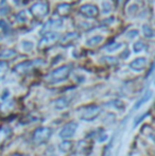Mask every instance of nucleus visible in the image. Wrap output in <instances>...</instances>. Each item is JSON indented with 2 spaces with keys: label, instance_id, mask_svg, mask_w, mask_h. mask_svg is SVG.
<instances>
[{
  "label": "nucleus",
  "instance_id": "obj_1",
  "mask_svg": "<svg viewBox=\"0 0 155 156\" xmlns=\"http://www.w3.org/2000/svg\"><path fill=\"white\" fill-rule=\"evenodd\" d=\"M71 71L70 66H62V67L58 68V69L53 70L49 76H47V80L52 84H56L62 81H65L68 78L69 73Z\"/></svg>",
  "mask_w": 155,
  "mask_h": 156
},
{
  "label": "nucleus",
  "instance_id": "obj_11",
  "mask_svg": "<svg viewBox=\"0 0 155 156\" xmlns=\"http://www.w3.org/2000/svg\"><path fill=\"white\" fill-rule=\"evenodd\" d=\"M53 104H54V107H55V108L64 109V108H66V107L68 106L69 102H68V100H67L66 98H60V99H58L56 101H54Z\"/></svg>",
  "mask_w": 155,
  "mask_h": 156
},
{
  "label": "nucleus",
  "instance_id": "obj_7",
  "mask_svg": "<svg viewBox=\"0 0 155 156\" xmlns=\"http://www.w3.org/2000/svg\"><path fill=\"white\" fill-rule=\"evenodd\" d=\"M80 13H82V14H84L85 16H95V15H97L98 13V10L96 6L93 5H83L82 8L80 9Z\"/></svg>",
  "mask_w": 155,
  "mask_h": 156
},
{
  "label": "nucleus",
  "instance_id": "obj_16",
  "mask_svg": "<svg viewBox=\"0 0 155 156\" xmlns=\"http://www.w3.org/2000/svg\"><path fill=\"white\" fill-rule=\"evenodd\" d=\"M71 142L70 141H64L62 144H61V151H63V152H68L69 150L71 149Z\"/></svg>",
  "mask_w": 155,
  "mask_h": 156
},
{
  "label": "nucleus",
  "instance_id": "obj_12",
  "mask_svg": "<svg viewBox=\"0 0 155 156\" xmlns=\"http://www.w3.org/2000/svg\"><path fill=\"white\" fill-rule=\"evenodd\" d=\"M102 41H103V36H101V35H97V36H93V37H91V38L87 39L86 45L89 46V47H95V46L99 45Z\"/></svg>",
  "mask_w": 155,
  "mask_h": 156
},
{
  "label": "nucleus",
  "instance_id": "obj_3",
  "mask_svg": "<svg viewBox=\"0 0 155 156\" xmlns=\"http://www.w3.org/2000/svg\"><path fill=\"white\" fill-rule=\"evenodd\" d=\"M52 134V131L49 127H39L36 129L33 134V142L35 144H46L50 139V136Z\"/></svg>",
  "mask_w": 155,
  "mask_h": 156
},
{
  "label": "nucleus",
  "instance_id": "obj_18",
  "mask_svg": "<svg viewBox=\"0 0 155 156\" xmlns=\"http://www.w3.org/2000/svg\"><path fill=\"white\" fill-rule=\"evenodd\" d=\"M145 48V44L143 41H137V43L134 44V51L135 52H140L143 50Z\"/></svg>",
  "mask_w": 155,
  "mask_h": 156
},
{
  "label": "nucleus",
  "instance_id": "obj_21",
  "mask_svg": "<svg viewBox=\"0 0 155 156\" xmlns=\"http://www.w3.org/2000/svg\"><path fill=\"white\" fill-rule=\"evenodd\" d=\"M12 156H25V155H20V154H14V155H12Z\"/></svg>",
  "mask_w": 155,
  "mask_h": 156
},
{
  "label": "nucleus",
  "instance_id": "obj_22",
  "mask_svg": "<svg viewBox=\"0 0 155 156\" xmlns=\"http://www.w3.org/2000/svg\"><path fill=\"white\" fill-rule=\"evenodd\" d=\"M50 156H56V155H54V154H52V155H50Z\"/></svg>",
  "mask_w": 155,
  "mask_h": 156
},
{
  "label": "nucleus",
  "instance_id": "obj_5",
  "mask_svg": "<svg viewBox=\"0 0 155 156\" xmlns=\"http://www.w3.org/2000/svg\"><path fill=\"white\" fill-rule=\"evenodd\" d=\"M41 64V61L38 60V61H33V62H25V63H21L17 66L15 69H16L17 72H20V73H23V72H27V71H30L33 67L37 66V64Z\"/></svg>",
  "mask_w": 155,
  "mask_h": 156
},
{
  "label": "nucleus",
  "instance_id": "obj_6",
  "mask_svg": "<svg viewBox=\"0 0 155 156\" xmlns=\"http://www.w3.org/2000/svg\"><path fill=\"white\" fill-rule=\"evenodd\" d=\"M146 65H147V60L145 58H138L130 64V67L135 71H140L146 67Z\"/></svg>",
  "mask_w": 155,
  "mask_h": 156
},
{
  "label": "nucleus",
  "instance_id": "obj_14",
  "mask_svg": "<svg viewBox=\"0 0 155 156\" xmlns=\"http://www.w3.org/2000/svg\"><path fill=\"white\" fill-rule=\"evenodd\" d=\"M121 47H122L121 43H114L113 45L107 46V47L105 48V50L107 52H115V51H117L118 49H120Z\"/></svg>",
  "mask_w": 155,
  "mask_h": 156
},
{
  "label": "nucleus",
  "instance_id": "obj_17",
  "mask_svg": "<svg viewBox=\"0 0 155 156\" xmlns=\"http://www.w3.org/2000/svg\"><path fill=\"white\" fill-rule=\"evenodd\" d=\"M13 55H15V51H13V50H5V51H3L0 54V58H12Z\"/></svg>",
  "mask_w": 155,
  "mask_h": 156
},
{
  "label": "nucleus",
  "instance_id": "obj_13",
  "mask_svg": "<svg viewBox=\"0 0 155 156\" xmlns=\"http://www.w3.org/2000/svg\"><path fill=\"white\" fill-rule=\"evenodd\" d=\"M143 35H145L147 38H151V37L154 36V33H153V30L151 29V27L148 25H143Z\"/></svg>",
  "mask_w": 155,
  "mask_h": 156
},
{
  "label": "nucleus",
  "instance_id": "obj_8",
  "mask_svg": "<svg viewBox=\"0 0 155 156\" xmlns=\"http://www.w3.org/2000/svg\"><path fill=\"white\" fill-rule=\"evenodd\" d=\"M58 37V34L56 32H50L47 33V34L44 36V38L41 39V45H47V44H50L52 41H54L56 38Z\"/></svg>",
  "mask_w": 155,
  "mask_h": 156
},
{
  "label": "nucleus",
  "instance_id": "obj_15",
  "mask_svg": "<svg viewBox=\"0 0 155 156\" xmlns=\"http://www.w3.org/2000/svg\"><path fill=\"white\" fill-rule=\"evenodd\" d=\"M33 47H34V44L30 41H23V43H21V48H23L25 51H30V50L33 49Z\"/></svg>",
  "mask_w": 155,
  "mask_h": 156
},
{
  "label": "nucleus",
  "instance_id": "obj_19",
  "mask_svg": "<svg viewBox=\"0 0 155 156\" xmlns=\"http://www.w3.org/2000/svg\"><path fill=\"white\" fill-rule=\"evenodd\" d=\"M76 37H78V34L77 33H69V34H67L66 36L63 38V43H66V41H72L73 38H76Z\"/></svg>",
  "mask_w": 155,
  "mask_h": 156
},
{
  "label": "nucleus",
  "instance_id": "obj_10",
  "mask_svg": "<svg viewBox=\"0 0 155 156\" xmlns=\"http://www.w3.org/2000/svg\"><path fill=\"white\" fill-rule=\"evenodd\" d=\"M152 96H153V93H152V90H148L147 93H146L143 97H141L140 100L137 101V103H136V105L134 106V108H135V109H138L139 107H140L141 105L143 104V103L148 102V101H149L150 99L152 98Z\"/></svg>",
  "mask_w": 155,
  "mask_h": 156
},
{
  "label": "nucleus",
  "instance_id": "obj_4",
  "mask_svg": "<svg viewBox=\"0 0 155 156\" xmlns=\"http://www.w3.org/2000/svg\"><path fill=\"white\" fill-rule=\"evenodd\" d=\"M77 129H78L77 122H75V121L68 122V123L65 124L64 126L62 127V129H61V132H60V137L64 140L69 139V138H71L75 135Z\"/></svg>",
  "mask_w": 155,
  "mask_h": 156
},
{
  "label": "nucleus",
  "instance_id": "obj_2",
  "mask_svg": "<svg viewBox=\"0 0 155 156\" xmlns=\"http://www.w3.org/2000/svg\"><path fill=\"white\" fill-rule=\"evenodd\" d=\"M101 113V107L99 105H88L80 109V118L84 121H93L95 120Z\"/></svg>",
  "mask_w": 155,
  "mask_h": 156
},
{
  "label": "nucleus",
  "instance_id": "obj_9",
  "mask_svg": "<svg viewBox=\"0 0 155 156\" xmlns=\"http://www.w3.org/2000/svg\"><path fill=\"white\" fill-rule=\"evenodd\" d=\"M31 11L35 15H43L47 12V5L45 3H36L32 6Z\"/></svg>",
  "mask_w": 155,
  "mask_h": 156
},
{
  "label": "nucleus",
  "instance_id": "obj_20",
  "mask_svg": "<svg viewBox=\"0 0 155 156\" xmlns=\"http://www.w3.org/2000/svg\"><path fill=\"white\" fill-rule=\"evenodd\" d=\"M111 10H112L111 3H108V2H104V3H103V12L104 13H108Z\"/></svg>",
  "mask_w": 155,
  "mask_h": 156
}]
</instances>
